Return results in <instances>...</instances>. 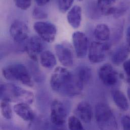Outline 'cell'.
<instances>
[{
  "instance_id": "obj_21",
  "label": "cell",
  "mask_w": 130,
  "mask_h": 130,
  "mask_svg": "<svg viewBox=\"0 0 130 130\" xmlns=\"http://www.w3.org/2000/svg\"><path fill=\"white\" fill-rule=\"evenodd\" d=\"M92 72L91 69L85 66L79 67L76 72V76L79 82L84 86L88 83L91 79Z\"/></svg>"
},
{
  "instance_id": "obj_2",
  "label": "cell",
  "mask_w": 130,
  "mask_h": 130,
  "mask_svg": "<svg viewBox=\"0 0 130 130\" xmlns=\"http://www.w3.org/2000/svg\"><path fill=\"white\" fill-rule=\"evenodd\" d=\"M0 96L1 100L17 103H25L31 104L34 100L33 93L13 84H2Z\"/></svg>"
},
{
  "instance_id": "obj_15",
  "label": "cell",
  "mask_w": 130,
  "mask_h": 130,
  "mask_svg": "<svg viewBox=\"0 0 130 130\" xmlns=\"http://www.w3.org/2000/svg\"><path fill=\"white\" fill-rule=\"evenodd\" d=\"M68 23L73 28L76 29L80 25L82 21V8L77 5L70 9L67 15Z\"/></svg>"
},
{
  "instance_id": "obj_31",
  "label": "cell",
  "mask_w": 130,
  "mask_h": 130,
  "mask_svg": "<svg viewBox=\"0 0 130 130\" xmlns=\"http://www.w3.org/2000/svg\"><path fill=\"white\" fill-rule=\"evenodd\" d=\"M50 0H35V2L38 6L42 7L46 5L49 2Z\"/></svg>"
},
{
  "instance_id": "obj_12",
  "label": "cell",
  "mask_w": 130,
  "mask_h": 130,
  "mask_svg": "<svg viewBox=\"0 0 130 130\" xmlns=\"http://www.w3.org/2000/svg\"><path fill=\"white\" fill-rule=\"evenodd\" d=\"M55 50L59 62L64 66L69 67L73 63V54L71 48L63 44L56 45Z\"/></svg>"
},
{
  "instance_id": "obj_23",
  "label": "cell",
  "mask_w": 130,
  "mask_h": 130,
  "mask_svg": "<svg viewBox=\"0 0 130 130\" xmlns=\"http://www.w3.org/2000/svg\"><path fill=\"white\" fill-rule=\"evenodd\" d=\"M1 111L3 117L7 120H10L12 118V109L10 102L6 100H1Z\"/></svg>"
},
{
  "instance_id": "obj_3",
  "label": "cell",
  "mask_w": 130,
  "mask_h": 130,
  "mask_svg": "<svg viewBox=\"0 0 130 130\" xmlns=\"http://www.w3.org/2000/svg\"><path fill=\"white\" fill-rule=\"evenodd\" d=\"M95 117L99 128L101 130H117L118 124L114 113L108 105L99 103L95 106Z\"/></svg>"
},
{
  "instance_id": "obj_4",
  "label": "cell",
  "mask_w": 130,
  "mask_h": 130,
  "mask_svg": "<svg viewBox=\"0 0 130 130\" xmlns=\"http://www.w3.org/2000/svg\"><path fill=\"white\" fill-rule=\"evenodd\" d=\"M2 72L4 77L8 80L18 81L29 87L34 86L31 76L27 68L22 64L8 65L3 68Z\"/></svg>"
},
{
  "instance_id": "obj_13",
  "label": "cell",
  "mask_w": 130,
  "mask_h": 130,
  "mask_svg": "<svg viewBox=\"0 0 130 130\" xmlns=\"http://www.w3.org/2000/svg\"><path fill=\"white\" fill-rule=\"evenodd\" d=\"M77 117L84 123H89L93 118V111L91 104L85 101L79 102L74 111Z\"/></svg>"
},
{
  "instance_id": "obj_14",
  "label": "cell",
  "mask_w": 130,
  "mask_h": 130,
  "mask_svg": "<svg viewBox=\"0 0 130 130\" xmlns=\"http://www.w3.org/2000/svg\"><path fill=\"white\" fill-rule=\"evenodd\" d=\"M29 105L25 103H18L13 107L15 113L26 122H31L35 118V113Z\"/></svg>"
},
{
  "instance_id": "obj_20",
  "label": "cell",
  "mask_w": 130,
  "mask_h": 130,
  "mask_svg": "<svg viewBox=\"0 0 130 130\" xmlns=\"http://www.w3.org/2000/svg\"><path fill=\"white\" fill-rule=\"evenodd\" d=\"M110 35V29L106 24H99L96 26L94 30V36L97 40L100 42L108 41Z\"/></svg>"
},
{
  "instance_id": "obj_25",
  "label": "cell",
  "mask_w": 130,
  "mask_h": 130,
  "mask_svg": "<svg viewBox=\"0 0 130 130\" xmlns=\"http://www.w3.org/2000/svg\"><path fill=\"white\" fill-rule=\"evenodd\" d=\"M74 0H58L59 11L62 13L66 12L71 7Z\"/></svg>"
},
{
  "instance_id": "obj_24",
  "label": "cell",
  "mask_w": 130,
  "mask_h": 130,
  "mask_svg": "<svg viewBox=\"0 0 130 130\" xmlns=\"http://www.w3.org/2000/svg\"><path fill=\"white\" fill-rule=\"evenodd\" d=\"M68 127L71 130H84L80 120L75 116H71L68 120Z\"/></svg>"
},
{
  "instance_id": "obj_30",
  "label": "cell",
  "mask_w": 130,
  "mask_h": 130,
  "mask_svg": "<svg viewBox=\"0 0 130 130\" xmlns=\"http://www.w3.org/2000/svg\"><path fill=\"white\" fill-rule=\"evenodd\" d=\"M126 45L130 51V26L127 28L126 31Z\"/></svg>"
},
{
  "instance_id": "obj_11",
  "label": "cell",
  "mask_w": 130,
  "mask_h": 130,
  "mask_svg": "<svg viewBox=\"0 0 130 130\" xmlns=\"http://www.w3.org/2000/svg\"><path fill=\"white\" fill-rule=\"evenodd\" d=\"M44 42L39 36H33L27 41L25 46V51L32 60L37 61L38 55L44 51Z\"/></svg>"
},
{
  "instance_id": "obj_17",
  "label": "cell",
  "mask_w": 130,
  "mask_h": 130,
  "mask_svg": "<svg viewBox=\"0 0 130 130\" xmlns=\"http://www.w3.org/2000/svg\"><path fill=\"white\" fill-rule=\"evenodd\" d=\"M112 96L113 100L118 107L123 111L128 110L129 107V102L123 92L119 90H114L112 92Z\"/></svg>"
},
{
  "instance_id": "obj_28",
  "label": "cell",
  "mask_w": 130,
  "mask_h": 130,
  "mask_svg": "<svg viewBox=\"0 0 130 130\" xmlns=\"http://www.w3.org/2000/svg\"><path fill=\"white\" fill-rule=\"evenodd\" d=\"M121 124L124 130H130V117L129 116H124L121 119Z\"/></svg>"
},
{
  "instance_id": "obj_8",
  "label": "cell",
  "mask_w": 130,
  "mask_h": 130,
  "mask_svg": "<svg viewBox=\"0 0 130 130\" xmlns=\"http://www.w3.org/2000/svg\"><path fill=\"white\" fill-rule=\"evenodd\" d=\"M98 74L100 80L106 86H115L119 80L118 72L109 63L101 66L98 70Z\"/></svg>"
},
{
  "instance_id": "obj_5",
  "label": "cell",
  "mask_w": 130,
  "mask_h": 130,
  "mask_svg": "<svg viewBox=\"0 0 130 130\" xmlns=\"http://www.w3.org/2000/svg\"><path fill=\"white\" fill-rule=\"evenodd\" d=\"M34 28L38 36L45 42L53 43L57 35L56 26L49 22L37 21L34 23Z\"/></svg>"
},
{
  "instance_id": "obj_6",
  "label": "cell",
  "mask_w": 130,
  "mask_h": 130,
  "mask_svg": "<svg viewBox=\"0 0 130 130\" xmlns=\"http://www.w3.org/2000/svg\"><path fill=\"white\" fill-rule=\"evenodd\" d=\"M67 111L65 105L60 100L54 99L51 104V121L57 126L63 125L66 122Z\"/></svg>"
},
{
  "instance_id": "obj_16",
  "label": "cell",
  "mask_w": 130,
  "mask_h": 130,
  "mask_svg": "<svg viewBox=\"0 0 130 130\" xmlns=\"http://www.w3.org/2000/svg\"><path fill=\"white\" fill-rule=\"evenodd\" d=\"M130 54V50L127 45H123L116 49L112 53L111 61L115 64L120 65L128 59Z\"/></svg>"
},
{
  "instance_id": "obj_19",
  "label": "cell",
  "mask_w": 130,
  "mask_h": 130,
  "mask_svg": "<svg viewBox=\"0 0 130 130\" xmlns=\"http://www.w3.org/2000/svg\"><path fill=\"white\" fill-rule=\"evenodd\" d=\"M117 0H98L97 7L101 14L105 16L113 15Z\"/></svg>"
},
{
  "instance_id": "obj_26",
  "label": "cell",
  "mask_w": 130,
  "mask_h": 130,
  "mask_svg": "<svg viewBox=\"0 0 130 130\" xmlns=\"http://www.w3.org/2000/svg\"><path fill=\"white\" fill-rule=\"evenodd\" d=\"M48 14L44 10L36 8L32 11V17L36 19H45L48 17Z\"/></svg>"
},
{
  "instance_id": "obj_7",
  "label": "cell",
  "mask_w": 130,
  "mask_h": 130,
  "mask_svg": "<svg viewBox=\"0 0 130 130\" xmlns=\"http://www.w3.org/2000/svg\"><path fill=\"white\" fill-rule=\"evenodd\" d=\"M109 50L107 44L101 42H93L89 48L88 58L93 63L102 62L106 58V53Z\"/></svg>"
},
{
  "instance_id": "obj_32",
  "label": "cell",
  "mask_w": 130,
  "mask_h": 130,
  "mask_svg": "<svg viewBox=\"0 0 130 130\" xmlns=\"http://www.w3.org/2000/svg\"><path fill=\"white\" fill-rule=\"evenodd\" d=\"M128 82L129 84V86L128 88V90H127V95H128V97L129 98V99L130 100V78L129 77V78L128 79Z\"/></svg>"
},
{
  "instance_id": "obj_9",
  "label": "cell",
  "mask_w": 130,
  "mask_h": 130,
  "mask_svg": "<svg viewBox=\"0 0 130 130\" xmlns=\"http://www.w3.org/2000/svg\"><path fill=\"white\" fill-rule=\"evenodd\" d=\"M72 39L77 57H85L89 49V41L86 35L82 31H77L73 34Z\"/></svg>"
},
{
  "instance_id": "obj_18",
  "label": "cell",
  "mask_w": 130,
  "mask_h": 130,
  "mask_svg": "<svg viewBox=\"0 0 130 130\" xmlns=\"http://www.w3.org/2000/svg\"><path fill=\"white\" fill-rule=\"evenodd\" d=\"M40 62L43 67L51 69L56 65V59L54 54L48 50L43 51L40 55Z\"/></svg>"
},
{
  "instance_id": "obj_10",
  "label": "cell",
  "mask_w": 130,
  "mask_h": 130,
  "mask_svg": "<svg viewBox=\"0 0 130 130\" xmlns=\"http://www.w3.org/2000/svg\"><path fill=\"white\" fill-rule=\"evenodd\" d=\"M10 34L13 40L17 43H22L28 38L29 30L26 24L22 21L16 20L11 25Z\"/></svg>"
},
{
  "instance_id": "obj_33",
  "label": "cell",
  "mask_w": 130,
  "mask_h": 130,
  "mask_svg": "<svg viewBox=\"0 0 130 130\" xmlns=\"http://www.w3.org/2000/svg\"><path fill=\"white\" fill-rule=\"evenodd\" d=\"M78 1H83V0H78Z\"/></svg>"
},
{
  "instance_id": "obj_29",
  "label": "cell",
  "mask_w": 130,
  "mask_h": 130,
  "mask_svg": "<svg viewBox=\"0 0 130 130\" xmlns=\"http://www.w3.org/2000/svg\"><path fill=\"white\" fill-rule=\"evenodd\" d=\"M123 68L127 76L130 78V58L127 59L124 62Z\"/></svg>"
},
{
  "instance_id": "obj_27",
  "label": "cell",
  "mask_w": 130,
  "mask_h": 130,
  "mask_svg": "<svg viewBox=\"0 0 130 130\" xmlns=\"http://www.w3.org/2000/svg\"><path fill=\"white\" fill-rule=\"evenodd\" d=\"M32 0H14L16 7L23 10H27L31 5Z\"/></svg>"
},
{
  "instance_id": "obj_1",
  "label": "cell",
  "mask_w": 130,
  "mask_h": 130,
  "mask_svg": "<svg viewBox=\"0 0 130 130\" xmlns=\"http://www.w3.org/2000/svg\"><path fill=\"white\" fill-rule=\"evenodd\" d=\"M50 84L55 92L70 97L80 94L84 87L75 75L60 66L54 70L51 76Z\"/></svg>"
},
{
  "instance_id": "obj_22",
  "label": "cell",
  "mask_w": 130,
  "mask_h": 130,
  "mask_svg": "<svg viewBox=\"0 0 130 130\" xmlns=\"http://www.w3.org/2000/svg\"><path fill=\"white\" fill-rule=\"evenodd\" d=\"M130 9V1L129 0H123L117 6L115 7L113 13L114 17L117 18L124 15Z\"/></svg>"
}]
</instances>
